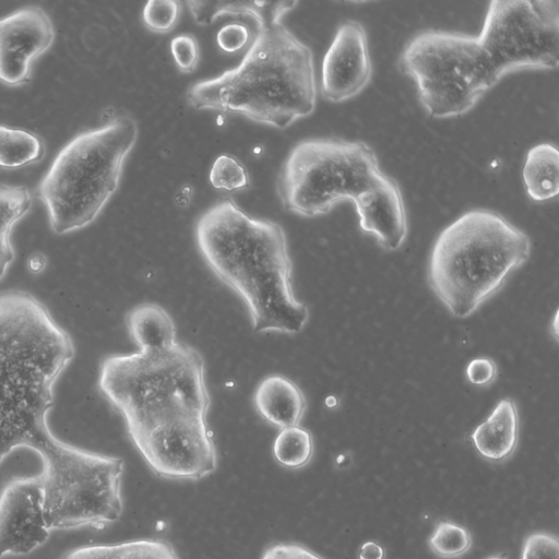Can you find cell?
<instances>
[{"label": "cell", "instance_id": "1", "mask_svg": "<svg viewBox=\"0 0 559 559\" xmlns=\"http://www.w3.org/2000/svg\"><path fill=\"white\" fill-rule=\"evenodd\" d=\"M74 354L71 335L39 299L0 293V464L20 448L36 452L52 512L85 504L107 469L105 454L60 440L48 424L55 385Z\"/></svg>", "mask_w": 559, "mask_h": 559}, {"label": "cell", "instance_id": "2", "mask_svg": "<svg viewBox=\"0 0 559 559\" xmlns=\"http://www.w3.org/2000/svg\"><path fill=\"white\" fill-rule=\"evenodd\" d=\"M195 242L212 272L245 302L255 333L297 334L308 307L293 289V263L284 228L248 215L229 198L204 211Z\"/></svg>", "mask_w": 559, "mask_h": 559}, {"label": "cell", "instance_id": "3", "mask_svg": "<svg viewBox=\"0 0 559 559\" xmlns=\"http://www.w3.org/2000/svg\"><path fill=\"white\" fill-rule=\"evenodd\" d=\"M296 1L271 2L240 63L191 85L197 110L238 114L278 129L312 114L317 83L311 49L283 24Z\"/></svg>", "mask_w": 559, "mask_h": 559}, {"label": "cell", "instance_id": "4", "mask_svg": "<svg viewBox=\"0 0 559 559\" xmlns=\"http://www.w3.org/2000/svg\"><path fill=\"white\" fill-rule=\"evenodd\" d=\"M531 253L527 235L500 214L472 210L437 237L428 283L456 318H467L506 283Z\"/></svg>", "mask_w": 559, "mask_h": 559}, {"label": "cell", "instance_id": "5", "mask_svg": "<svg viewBox=\"0 0 559 559\" xmlns=\"http://www.w3.org/2000/svg\"><path fill=\"white\" fill-rule=\"evenodd\" d=\"M98 389L122 416L129 437L171 417H206L211 404L203 357L180 342L106 357Z\"/></svg>", "mask_w": 559, "mask_h": 559}, {"label": "cell", "instance_id": "6", "mask_svg": "<svg viewBox=\"0 0 559 559\" xmlns=\"http://www.w3.org/2000/svg\"><path fill=\"white\" fill-rule=\"evenodd\" d=\"M136 138L135 120L124 115L79 133L59 151L38 187L53 233L81 229L97 217L118 188Z\"/></svg>", "mask_w": 559, "mask_h": 559}, {"label": "cell", "instance_id": "7", "mask_svg": "<svg viewBox=\"0 0 559 559\" xmlns=\"http://www.w3.org/2000/svg\"><path fill=\"white\" fill-rule=\"evenodd\" d=\"M381 174L376 153L362 141L308 139L290 150L276 191L287 211L313 217L353 201Z\"/></svg>", "mask_w": 559, "mask_h": 559}, {"label": "cell", "instance_id": "8", "mask_svg": "<svg viewBox=\"0 0 559 559\" xmlns=\"http://www.w3.org/2000/svg\"><path fill=\"white\" fill-rule=\"evenodd\" d=\"M400 62L435 118L466 114L493 86L477 37L468 34L423 32L405 46Z\"/></svg>", "mask_w": 559, "mask_h": 559}, {"label": "cell", "instance_id": "9", "mask_svg": "<svg viewBox=\"0 0 559 559\" xmlns=\"http://www.w3.org/2000/svg\"><path fill=\"white\" fill-rule=\"evenodd\" d=\"M495 85L522 70H552L559 63V2L491 1L476 36Z\"/></svg>", "mask_w": 559, "mask_h": 559}, {"label": "cell", "instance_id": "10", "mask_svg": "<svg viewBox=\"0 0 559 559\" xmlns=\"http://www.w3.org/2000/svg\"><path fill=\"white\" fill-rule=\"evenodd\" d=\"M150 469L173 480H199L212 474L217 453L205 416H176L129 437Z\"/></svg>", "mask_w": 559, "mask_h": 559}, {"label": "cell", "instance_id": "11", "mask_svg": "<svg viewBox=\"0 0 559 559\" xmlns=\"http://www.w3.org/2000/svg\"><path fill=\"white\" fill-rule=\"evenodd\" d=\"M50 532L41 474L10 479L0 492V558L32 552Z\"/></svg>", "mask_w": 559, "mask_h": 559}, {"label": "cell", "instance_id": "12", "mask_svg": "<svg viewBox=\"0 0 559 559\" xmlns=\"http://www.w3.org/2000/svg\"><path fill=\"white\" fill-rule=\"evenodd\" d=\"M372 74L367 34L357 21L340 25L329 46L321 69V93L341 103L359 94Z\"/></svg>", "mask_w": 559, "mask_h": 559}, {"label": "cell", "instance_id": "13", "mask_svg": "<svg viewBox=\"0 0 559 559\" xmlns=\"http://www.w3.org/2000/svg\"><path fill=\"white\" fill-rule=\"evenodd\" d=\"M52 40V22L39 7H25L0 19V81L8 85L28 82L32 60Z\"/></svg>", "mask_w": 559, "mask_h": 559}, {"label": "cell", "instance_id": "14", "mask_svg": "<svg viewBox=\"0 0 559 559\" xmlns=\"http://www.w3.org/2000/svg\"><path fill=\"white\" fill-rule=\"evenodd\" d=\"M360 228L386 250L399 249L407 236V216L397 182L383 173L353 201Z\"/></svg>", "mask_w": 559, "mask_h": 559}, {"label": "cell", "instance_id": "15", "mask_svg": "<svg viewBox=\"0 0 559 559\" xmlns=\"http://www.w3.org/2000/svg\"><path fill=\"white\" fill-rule=\"evenodd\" d=\"M253 402L261 417L281 429L299 426L307 408L301 389L282 374L263 378L254 391Z\"/></svg>", "mask_w": 559, "mask_h": 559}, {"label": "cell", "instance_id": "16", "mask_svg": "<svg viewBox=\"0 0 559 559\" xmlns=\"http://www.w3.org/2000/svg\"><path fill=\"white\" fill-rule=\"evenodd\" d=\"M476 451L495 463L508 460L519 440V413L511 399H502L471 435Z\"/></svg>", "mask_w": 559, "mask_h": 559}, {"label": "cell", "instance_id": "17", "mask_svg": "<svg viewBox=\"0 0 559 559\" xmlns=\"http://www.w3.org/2000/svg\"><path fill=\"white\" fill-rule=\"evenodd\" d=\"M127 328L139 350H159L177 342L173 318L157 304L144 302L132 308Z\"/></svg>", "mask_w": 559, "mask_h": 559}, {"label": "cell", "instance_id": "18", "mask_svg": "<svg viewBox=\"0 0 559 559\" xmlns=\"http://www.w3.org/2000/svg\"><path fill=\"white\" fill-rule=\"evenodd\" d=\"M523 180L532 200L547 201L558 194L559 154L555 145L542 143L527 152Z\"/></svg>", "mask_w": 559, "mask_h": 559}, {"label": "cell", "instance_id": "19", "mask_svg": "<svg viewBox=\"0 0 559 559\" xmlns=\"http://www.w3.org/2000/svg\"><path fill=\"white\" fill-rule=\"evenodd\" d=\"M62 559H179L170 543L159 538H141L114 545L81 546Z\"/></svg>", "mask_w": 559, "mask_h": 559}, {"label": "cell", "instance_id": "20", "mask_svg": "<svg viewBox=\"0 0 559 559\" xmlns=\"http://www.w3.org/2000/svg\"><path fill=\"white\" fill-rule=\"evenodd\" d=\"M31 204L26 187L0 183V281L15 258L10 240L12 227L28 212Z\"/></svg>", "mask_w": 559, "mask_h": 559}, {"label": "cell", "instance_id": "21", "mask_svg": "<svg viewBox=\"0 0 559 559\" xmlns=\"http://www.w3.org/2000/svg\"><path fill=\"white\" fill-rule=\"evenodd\" d=\"M197 24L206 26L225 15L250 19L258 24L265 16L271 2L266 1H188Z\"/></svg>", "mask_w": 559, "mask_h": 559}, {"label": "cell", "instance_id": "22", "mask_svg": "<svg viewBox=\"0 0 559 559\" xmlns=\"http://www.w3.org/2000/svg\"><path fill=\"white\" fill-rule=\"evenodd\" d=\"M313 450L312 435L300 426L282 428L272 445L275 461L289 469L306 466L312 459Z\"/></svg>", "mask_w": 559, "mask_h": 559}, {"label": "cell", "instance_id": "23", "mask_svg": "<svg viewBox=\"0 0 559 559\" xmlns=\"http://www.w3.org/2000/svg\"><path fill=\"white\" fill-rule=\"evenodd\" d=\"M43 155V144L33 133L0 126V166L21 167Z\"/></svg>", "mask_w": 559, "mask_h": 559}, {"label": "cell", "instance_id": "24", "mask_svg": "<svg viewBox=\"0 0 559 559\" xmlns=\"http://www.w3.org/2000/svg\"><path fill=\"white\" fill-rule=\"evenodd\" d=\"M472 543L468 530L451 521L438 522L428 540L431 551L442 559L463 556L472 547Z\"/></svg>", "mask_w": 559, "mask_h": 559}, {"label": "cell", "instance_id": "25", "mask_svg": "<svg viewBox=\"0 0 559 559\" xmlns=\"http://www.w3.org/2000/svg\"><path fill=\"white\" fill-rule=\"evenodd\" d=\"M211 185L219 190L240 191L249 187V175L242 163L231 154L218 155L210 170Z\"/></svg>", "mask_w": 559, "mask_h": 559}, {"label": "cell", "instance_id": "26", "mask_svg": "<svg viewBox=\"0 0 559 559\" xmlns=\"http://www.w3.org/2000/svg\"><path fill=\"white\" fill-rule=\"evenodd\" d=\"M181 4L176 0H151L142 10V20L147 29L156 34L170 32L177 24Z\"/></svg>", "mask_w": 559, "mask_h": 559}, {"label": "cell", "instance_id": "27", "mask_svg": "<svg viewBox=\"0 0 559 559\" xmlns=\"http://www.w3.org/2000/svg\"><path fill=\"white\" fill-rule=\"evenodd\" d=\"M255 34V24L250 19H235L222 26L216 35L219 49L226 53L247 50Z\"/></svg>", "mask_w": 559, "mask_h": 559}, {"label": "cell", "instance_id": "28", "mask_svg": "<svg viewBox=\"0 0 559 559\" xmlns=\"http://www.w3.org/2000/svg\"><path fill=\"white\" fill-rule=\"evenodd\" d=\"M170 52L177 68L182 73H192L198 67L200 49L197 38L191 34H180L170 41Z\"/></svg>", "mask_w": 559, "mask_h": 559}, {"label": "cell", "instance_id": "29", "mask_svg": "<svg viewBox=\"0 0 559 559\" xmlns=\"http://www.w3.org/2000/svg\"><path fill=\"white\" fill-rule=\"evenodd\" d=\"M521 559H559V540L548 532L531 533L524 540Z\"/></svg>", "mask_w": 559, "mask_h": 559}, {"label": "cell", "instance_id": "30", "mask_svg": "<svg viewBox=\"0 0 559 559\" xmlns=\"http://www.w3.org/2000/svg\"><path fill=\"white\" fill-rule=\"evenodd\" d=\"M260 559H324L298 543H276L267 546Z\"/></svg>", "mask_w": 559, "mask_h": 559}, {"label": "cell", "instance_id": "31", "mask_svg": "<svg viewBox=\"0 0 559 559\" xmlns=\"http://www.w3.org/2000/svg\"><path fill=\"white\" fill-rule=\"evenodd\" d=\"M466 376L473 384L486 385L496 378L497 366L489 358H475L467 365Z\"/></svg>", "mask_w": 559, "mask_h": 559}, {"label": "cell", "instance_id": "32", "mask_svg": "<svg viewBox=\"0 0 559 559\" xmlns=\"http://www.w3.org/2000/svg\"><path fill=\"white\" fill-rule=\"evenodd\" d=\"M359 559H384V549L376 542H366L359 549Z\"/></svg>", "mask_w": 559, "mask_h": 559}, {"label": "cell", "instance_id": "33", "mask_svg": "<svg viewBox=\"0 0 559 559\" xmlns=\"http://www.w3.org/2000/svg\"><path fill=\"white\" fill-rule=\"evenodd\" d=\"M486 559H507V556H506V554H498V555H493Z\"/></svg>", "mask_w": 559, "mask_h": 559}]
</instances>
